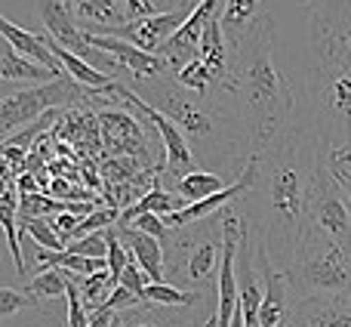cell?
I'll return each mask as SVG.
<instances>
[{"mask_svg": "<svg viewBox=\"0 0 351 327\" xmlns=\"http://www.w3.org/2000/svg\"><path fill=\"white\" fill-rule=\"evenodd\" d=\"M256 164L259 176L256 188L247 194L253 198V204L247 207V223L256 229L274 269L287 275L302 232L308 229L311 204L327 167V142L302 117L280 139L262 148Z\"/></svg>", "mask_w": 351, "mask_h": 327, "instance_id": "cell-1", "label": "cell"}, {"mask_svg": "<svg viewBox=\"0 0 351 327\" xmlns=\"http://www.w3.org/2000/svg\"><path fill=\"white\" fill-rule=\"evenodd\" d=\"M228 93L237 102L253 155L302 121V105L296 102L293 80L280 65L278 22L271 12H265L241 41L231 43Z\"/></svg>", "mask_w": 351, "mask_h": 327, "instance_id": "cell-2", "label": "cell"}, {"mask_svg": "<svg viewBox=\"0 0 351 327\" xmlns=\"http://www.w3.org/2000/svg\"><path fill=\"white\" fill-rule=\"evenodd\" d=\"M133 90H145V102L154 105L160 115H167L188 146L197 148V164H222L234 158H250V136L243 130L241 111L228 90H210V93H194L176 80V74H160V78H142L133 80Z\"/></svg>", "mask_w": 351, "mask_h": 327, "instance_id": "cell-3", "label": "cell"}, {"mask_svg": "<svg viewBox=\"0 0 351 327\" xmlns=\"http://www.w3.org/2000/svg\"><path fill=\"white\" fill-rule=\"evenodd\" d=\"M302 117L321 133L327 146L351 142V25H308Z\"/></svg>", "mask_w": 351, "mask_h": 327, "instance_id": "cell-4", "label": "cell"}, {"mask_svg": "<svg viewBox=\"0 0 351 327\" xmlns=\"http://www.w3.org/2000/svg\"><path fill=\"white\" fill-rule=\"evenodd\" d=\"M290 303L305 300H342L351 303V250L317 229H305L293 266L287 269Z\"/></svg>", "mask_w": 351, "mask_h": 327, "instance_id": "cell-5", "label": "cell"}, {"mask_svg": "<svg viewBox=\"0 0 351 327\" xmlns=\"http://www.w3.org/2000/svg\"><path fill=\"white\" fill-rule=\"evenodd\" d=\"M222 247V216L185 225L173 232V241L167 244V272L182 284H191V291L206 293L210 287H219Z\"/></svg>", "mask_w": 351, "mask_h": 327, "instance_id": "cell-6", "label": "cell"}, {"mask_svg": "<svg viewBox=\"0 0 351 327\" xmlns=\"http://www.w3.org/2000/svg\"><path fill=\"white\" fill-rule=\"evenodd\" d=\"M93 99H99V93L80 87L71 74H62V78L49 80V84H37L19 93H3V99H0V139L19 133V127H25V124L28 127L37 124L49 111L84 105L93 102Z\"/></svg>", "mask_w": 351, "mask_h": 327, "instance_id": "cell-7", "label": "cell"}, {"mask_svg": "<svg viewBox=\"0 0 351 327\" xmlns=\"http://www.w3.org/2000/svg\"><path fill=\"white\" fill-rule=\"evenodd\" d=\"M114 96H117V102H127L133 111H139L142 121H148L154 130H158V139H160V146H164V155H167V164H164V170L158 173V179H179V176L197 170L194 148L188 146V139L182 136V130L176 127L170 117L160 115V111L154 109V105H148L145 99H142L139 93L133 90V87L121 84V80H117V87H114Z\"/></svg>", "mask_w": 351, "mask_h": 327, "instance_id": "cell-8", "label": "cell"}, {"mask_svg": "<svg viewBox=\"0 0 351 327\" xmlns=\"http://www.w3.org/2000/svg\"><path fill=\"white\" fill-rule=\"evenodd\" d=\"M308 225L351 250V204L346 194H342V188L333 182V176L327 173V167H324L317 198H315V204H311Z\"/></svg>", "mask_w": 351, "mask_h": 327, "instance_id": "cell-9", "label": "cell"}, {"mask_svg": "<svg viewBox=\"0 0 351 327\" xmlns=\"http://www.w3.org/2000/svg\"><path fill=\"white\" fill-rule=\"evenodd\" d=\"M194 6L197 3L179 6V10H173V12H158V16H148V19H136V22H127L123 28H117L111 37H121V41L145 49V53H160V49L173 41L176 31L188 22Z\"/></svg>", "mask_w": 351, "mask_h": 327, "instance_id": "cell-10", "label": "cell"}, {"mask_svg": "<svg viewBox=\"0 0 351 327\" xmlns=\"http://www.w3.org/2000/svg\"><path fill=\"white\" fill-rule=\"evenodd\" d=\"M93 47H99L102 53H108L111 59H117V65L130 71V84L142 78H160V74H170V62L160 53H145V49L133 47V43L121 41V37L111 34H90Z\"/></svg>", "mask_w": 351, "mask_h": 327, "instance_id": "cell-11", "label": "cell"}, {"mask_svg": "<svg viewBox=\"0 0 351 327\" xmlns=\"http://www.w3.org/2000/svg\"><path fill=\"white\" fill-rule=\"evenodd\" d=\"M99 127H102V139L105 148L114 155H145L152 148L148 142V133L136 117H130L127 111H99Z\"/></svg>", "mask_w": 351, "mask_h": 327, "instance_id": "cell-12", "label": "cell"}, {"mask_svg": "<svg viewBox=\"0 0 351 327\" xmlns=\"http://www.w3.org/2000/svg\"><path fill=\"white\" fill-rule=\"evenodd\" d=\"M117 229V238L127 244V250L133 253V260L142 266V272L148 275L152 284H164L167 278V247L164 241L158 238L145 235V232L133 229V225H114Z\"/></svg>", "mask_w": 351, "mask_h": 327, "instance_id": "cell-13", "label": "cell"}, {"mask_svg": "<svg viewBox=\"0 0 351 327\" xmlns=\"http://www.w3.org/2000/svg\"><path fill=\"white\" fill-rule=\"evenodd\" d=\"M287 327H351V303H342V300L290 303Z\"/></svg>", "mask_w": 351, "mask_h": 327, "instance_id": "cell-14", "label": "cell"}, {"mask_svg": "<svg viewBox=\"0 0 351 327\" xmlns=\"http://www.w3.org/2000/svg\"><path fill=\"white\" fill-rule=\"evenodd\" d=\"M74 19L86 34H114L130 22L121 0H71Z\"/></svg>", "mask_w": 351, "mask_h": 327, "instance_id": "cell-15", "label": "cell"}, {"mask_svg": "<svg viewBox=\"0 0 351 327\" xmlns=\"http://www.w3.org/2000/svg\"><path fill=\"white\" fill-rule=\"evenodd\" d=\"M0 34L6 37V43H10L12 49H19L22 56H28V59L40 62L43 68H49V71H56L62 78V74H68L65 68H62V62L56 59L53 47H49L47 34H31V31L19 28L16 22H12L10 16H0Z\"/></svg>", "mask_w": 351, "mask_h": 327, "instance_id": "cell-16", "label": "cell"}, {"mask_svg": "<svg viewBox=\"0 0 351 327\" xmlns=\"http://www.w3.org/2000/svg\"><path fill=\"white\" fill-rule=\"evenodd\" d=\"M0 223L6 232V244H10L12 262H16L19 275H28L25 266V253H22V219H19V188L16 179H3V198H0Z\"/></svg>", "mask_w": 351, "mask_h": 327, "instance_id": "cell-17", "label": "cell"}, {"mask_svg": "<svg viewBox=\"0 0 351 327\" xmlns=\"http://www.w3.org/2000/svg\"><path fill=\"white\" fill-rule=\"evenodd\" d=\"M59 74L43 68L40 62L22 56L19 49H12L10 43L3 47V56H0V80L3 84H49Z\"/></svg>", "mask_w": 351, "mask_h": 327, "instance_id": "cell-18", "label": "cell"}, {"mask_svg": "<svg viewBox=\"0 0 351 327\" xmlns=\"http://www.w3.org/2000/svg\"><path fill=\"white\" fill-rule=\"evenodd\" d=\"M231 185V176H219L216 170H191V173L173 179V194H179L185 204H197L213 194L225 192Z\"/></svg>", "mask_w": 351, "mask_h": 327, "instance_id": "cell-19", "label": "cell"}, {"mask_svg": "<svg viewBox=\"0 0 351 327\" xmlns=\"http://www.w3.org/2000/svg\"><path fill=\"white\" fill-rule=\"evenodd\" d=\"M262 16H265L262 12V0H225V10L219 19H222V28L228 34V43L241 41Z\"/></svg>", "mask_w": 351, "mask_h": 327, "instance_id": "cell-20", "label": "cell"}, {"mask_svg": "<svg viewBox=\"0 0 351 327\" xmlns=\"http://www.w3.org/2000/svg\"><path fill=\"white\" fill-rule=\"evenodd\" d=\"M74 278H77V275L65 272V269H40L37 275H31L25 291H28L37 303H43V300H59V297H68Z\"/></svg>", "mask_w": 351, "mask_h": 327, "instance_id": "cell-21", "label": "cell"}, {"mask_svg": "<svg viewBox=\"0 0 351 327\" xmlns=\"http://www.w3.org/2000/svg\"><path fill=\"white\" fill-rule=\"evenodd\" d=\"M145 306H158V309H191V306H200L206 300V293L197 291H182L176 284H148L145 287Z\"/></svg>", "mask_w": 351, "mask_h": 327, "instance_id": "cell-22", "label": "cell"}, {"mask_svg": "<svg viewBox=\"0 0 351 327\" xmlns=\"http://www.w3.org/2000/svg\"><path fill=\"white\" fill-rule=\"evenodd\" d=\"M77 291H80V300H84L86 309L96 312V309H102V306L111 300V293L117 291V281L108 269H102V272H96V275L77 278Z\"/></svg>", "mask_w": 351, "mask_h": 327, "instance_id": "cell-23", "label": "cell"}, {"mask_svg": "<svg viewBox=\"0 0 351 327\" xmlns=\"http://www.w3.org/2000/svg\"><path fill=\"white\" fill-rule=\"evenodd\" d=\"M327 173L333 176V182L342 188V194L351 204V142L327 146Z\"/></svg>", "mask_w": 351, "mask_h": 327, "instance_id": "cell-24", "label": "cell"}, {"mask_svg": "<svg viewBox=\"0 0 351 327\" xmlns=\"http://www.w3.org/2000/svg\"><path fill=\"white\" fill-rule=\"evenodd\" d=\"M22 235H28L31 241H37L40 247L53 250V253H59V250H68L65 241L59 238V232H56L53 219H22Z\"/></svg>", "mask_w": 351, "mask_h": 327, "instance_id": "cell-25", "label": "cell"}, {"mask_svg": "<svg viewBox=\"0 0 351 327\" xmlns=\"http://www.w3.org/2000/svg\"><path fill=\"white\" fill-rule=\"evenodd\" d=\"M68 250L77 256H86V260H108V229L77 238V241L68 244Z\"/></svg>", "mask_w": 351, "mask_h": 327, "instance_id": "cell-26", "label": "cell"}, {"mask_svg": "<svg viewBox=\"0 0 351 327\" xmlns=\"http://www.w3.org/2000/svg\"><path fill=\"white\" fill-rule=\"evenodd\" d=\"M34 306H37V300L31 297L28 291H16V287H10V284L0 287V318H3V322H10V318L22 309H34Z\"/></svg>", "mask_w": 351, "mask_h": 327, "instance_id": "cell-27", "label": "cell"}, {"mask_svg": "<svg viewBox=\"0 0 351 327\" xmlns=\"http://www.w3.org/2000/svg\"><path fill=\"white\" fill-rule=\"evenodd\" d=\"M121 287H127V291H133L136 297H145V287H148V275L142 272V266L136 260H130L127 262V269H123V275H121ZM145 303V300H142Z\"/></svg>", "mask_w": 351, "mask_h": 327, "instance_id": "cell-28", "label": "cell"}, {"mask_svg": "<svg viewBox=\"0 0 351 327\" xmlns=\"http://www.w3.org/2000/svg\"><path fill=\"white\" fill-rule=\"evenodd\" d=\"M68 327H90V312H86L84 300H80L77 278H74L71 291H68Z\"/></svg>", "mask_w": 351, "mask_h": 327, "instance_id": "cell-29", "label": "cell"}, {"mask_svg": "<svg viewBox=\"0 0 351 327\" xmlns=\"http://www.w3.org/2000/svg\"><path fill=\"white\" fill-rule=\"evenodd\" d=\"M123 10H127L130 22H136V19H148V16H158V6H154V0H121Z\"/></svg>", "mask_w": 351, "mask_h": 327, "instance_id": "cell-30", "label": "cell"}, {"mask_svg": "<svg viewBox=\"0 0 351 327\" xmlns=\"http://www.w3.org/2000/svg\"><path fill=\"white\" fill-rule=\"evenodd\" d=\"M117 322V312L111 306H102V309L90 312V327H114Z\"/></svg>", "mask_w": 351, "mask_h": 327, "instance_id": "cell-31", "label": "cell"}, {"mask_svg": "<svg viewBox=\"0 0 351 327\" xmlns=\"http://www.w3.org/2000/svg\"><path fill=\"white\" fill-rule=\"evenodd\" d=\"M16 188H19V194H34V192H40V185L34 182V176L25 173V170L16 176Z\"/></svg>", "mask_w": 351, "mask_h": 327, "instance_id": "cell-32", "label": "cell"}, {"mask_svg": "<svg viewBox=\"0 0 351 327\" xmlns=\"http://www.w3.org/2000/svg\"><path fill=\"white\" fill-rule=\"evenodd\" d=\"M191 3H200V0H154V6H158L160 12H173V10H179V6H191Z\"/></svg>", "mask_w": 351, "mask_h": 327, "instance_id": "cell-33", "label": "cell"}, {"mask_svg": "<svg viewBox=\"0 0 351 327\" xmlns=\"http://www.w3.org/2000/svg\"><path fill=\"white\" fill-rule=\"evenodd\" d=\"M117 322H121V327H167L160 322H133L127 312H117Z\"/></svg>", "mask_w": 351, "mask_h": 327, "instance_id": "cell-34", "label": "cell"}, {"mask_svg": "<svg viewBox=\"0 0 351 327\" xmlns=\"http://www.w3.org/2000/svg\"><path fill=\"white\" fill-rule=\"evenodd\" d=\"M197 327H219V318H216V312H210V315L204 318V322H200Z\"/></svg>", "mask_w": 351, "mask_h": 327, "instance_id": "cell-35", "label": "cell"}, {"mask_svg": "<svg viewBox=\"0 0 351 327\" xmlns=\"http://www.w3.org/2000/svg\"><path fill=\"white\" fill-rule=\"evenodd\" d=\"M296 3H302V6H315L317 0H296Z\"/></svg>", "mask_w": 351, "mask_h": 327, "instance_id": "cell-36", "label": "cell"}]
</instances>
